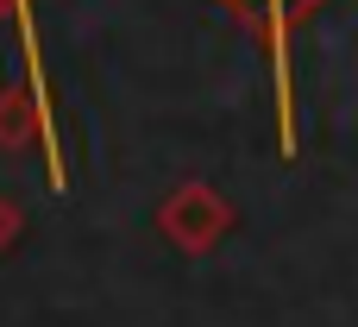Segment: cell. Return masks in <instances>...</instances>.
I'll use <instances>...</instances> for the list:
<instances>
[{
	"instance_id": "obj_1",
	"label": "cell",
	"mask_w": 358,
	"mask_h": 327,
	"mask_svg": "<svg viewBox=\"0 0 358 327\" xmlns=\"http://www.w3.org/2000/svg\"><path fill=\"white\" fill-rule=\"evenodd\" d=\"M220 6H233V13L264 38L271 88H277V145H283V158H296L302 139H296V76H289V44H296V25H302L308 13H321L327 0H220Z\"/></svg>"
},
{
	"instance_id": "obj_2",
	"label": "cell",
	"mask_w": 358,
	"mask_h": 327,
	"mask_svg": "<svg viewBox=\"0 0 358 327\" xmlns=\"http://www.w3.org/2000/svg\"><path fill=\"white\" fill-rule=\"evenodd\" d=\"M233 227H239V208H233L214 183H176V189L157 202V233H164L176 252H189V258L214 252Z\"/></svg>"
},
{
	"instance_id": "obj_3",
	"label": "cell",
	"mask_w": 358,
	"mask_h": 327,
	"mask_svg": "<svg viewBox=\"0 0 358 327\" xmlns=\"http://www.w3.org/2000/svg\"><path fill=\"white\" fill-rule=\"evenodd\" d=\"M25 145H44L50 158V176H63L57 164V139H50V101L25 82V88H0V151H25Z\"/></svg>"
},
{
	"instance_id": "obj_4",
	"label": "cell",
	"mask_w": 358,
	"mask_h": 327,
	"mask_svg": "<svg viewBox=\"0 0 358 327\" xmlns=\"http://www.w3.org/2000/svg\"><path fill=\"white\" fill-rule=\"evenodd\" d=\"M0 19H13V25H19V38H25V69H31L25 82L44 95V63H38V38H31V0H0Z\"/></svg>"
},
{
	"instance_id": "obj_5",
	"label": "cell",
	"mask_w": 358,
	"mask_h": 327,
	"mask_svg": "<svg viewBox=\"0 0 358 327\" xmlns=\"http://www.w3.org/2000/svg\"><path fill=\"white\" fill-rule=\"evenodd\" d=\"M19 227H25V214H19V208H13V202L0 195V258L13 252V239H19Z\"/></svg>"
}]
</instances>
